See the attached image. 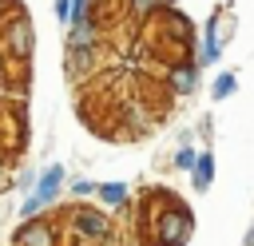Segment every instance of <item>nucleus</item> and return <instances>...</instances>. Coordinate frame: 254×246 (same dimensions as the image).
I'll return each instance as SVG.
<instances>
[{
  "mask_svg": "<svg viewBox=\"0 0 254 246\" xmlns=\"http://www.w3.org/2000/svg\"><path fill=\"white\" fill-rule=\"evenodd\" d=\"M159 226H163V246H183V238L190 230V218L183 210H171V214L159 218Z\"/></svg>",
  "mask_w": 254,
  "mask_h": 246,
  "instance_id": "1",
  "label": "nucleus"
},
{
  "mask_svg": "<svg viewBox=\"0 0 254 246\" xmlns=\"http://www.w3.org/2000/svg\"><path fill=\"white\" fill-rule=\"evenodd\" d=\"M60 183H64V167H52V171H44L36 198H40V202H52V198H56V190H60Z\"/></svg>",
  "mask_w": 254,
  "mask_h": 246,
  "instance_id": "2",
  "label": "nucleus"
},
{
  "mask_svg": "<svg viewBox=\"0 0 254 246\" xmlns=\"http://www.w3.org/2000/svg\"><path fill=\"white\" fill-rule=\"evenodd\" d=\"M75 226H79V234H87V238H103V234H107V222H103L99 214H87V210L75 214Z\"/></svg>",
  "mask_w": 254,
  "mask_h": 246,
  "instance_id": "3",
  "label": "nucleus"
},
{
  "mask_svg": "<svg viewBox=\"0 0 254 246\" xmlns=\"http://www.w3.org/2000/svg\"><path fill=\"white\" fill-rule=\"evenodd\" d=\"M8 48H12L16 56H28V24H24V20L12 24V32H8Z\"/></svg>",
  "mask_w": 254,
  "mask_h": 246,
  "instance_id": "4",
  "label": "nucleus"
},
{
  "mask_svg": "<svg viewBox=\"0 0 254 246\" xmlns=\"http://www.w3.org/2000/svg\"><path fill=\"white\" fill-rule=\"evenodd\" d=\"M214 175V159L210 155H194V186H206Z\"/></svg>",
  "mask_w": 254,
  "mask_h": 246,
  "instance_id": "5",
  "label": "nucleus"
},
{
  "mask_svg": "<svg viewBox=\"0 0 254 246\" xmlns=\"http://www.w3.org/2000/svg\"><path fill=\"white\" fill-rule=\"evenodd\" d=\"M20 242H24V246H52V230H48V226H32V230L20 234Z\"/></svg>",
  "mask_w": 254,
  "mask_h": 246,
  "instance_id": "6",
  "label": "nucleus"
},
{
  "mask_svg": "<svg viewBox=\"0 0 254 246\" xmlns=\"http://www.w3.org/2000/svg\"><path fill=\"white\" fill-rule=\"evenodd\" d=\"M99 194H103L107 206H119V202L127 198V186H123V183H107V186H99Z\"/></svg>",
  "mask_w": 254,
  "mask_h": 246,
  "instance_id": "7",
  "label": "nucleus"
},
{
  "mask_svg": "<svg viewBox=\"0 0 254 246\" xmlns=\"http://www.w3.org/2000/svg\"><path fill=\"white\" fill-rule=\"evenodd\" d=\"M194 87V67H175V91Z\"/></svg>",
  "mask_w": 254,
  "mask_h": 246,
  "instance_id": "8",
  "label": "nucleus"
},
{
  "mask_svg": "<svg viewBox=\"0 0 254 246\" xmlns=\"http://www.w3.org/2000/svg\"><path fill=\"white\" fill-rule=\"evenodd\" d=\"M234 91V75H218L214 79V99H222V95H230Z\"/></svg>",
  "mask_w": 254,
  "mask_h": 246,
  "instance_id": "9",
  "label": "nucleus"
},
{
  "mask_svg": "<svg viewBox=\"0 0 254 246\" xmlns=\"http://www.w3.org/2000/svg\"><path fill=\"white\" fill-rule=\"evenodd\" d=\"M175 167L190 171V167H194V151H187V147H183V151H179V159H175Z\"/></svg>",
  "mask_w": 254,
  "mask_h": 246,
  "instance_id": "10",
  "label": "nucleus"
},
{
  "mask_svg": "<svg viewBox=\"0 0 254 246\" xmlns=\"http://www.w3.org/2000/svg\"><path fill=\"white\" fill-rule=\"evenodd\" d=\"M67 12H71V0H56V16L67 20Z\"/></svg>",
  "mask_w": 254,
  "mask_h": 246,
  "instance_id": "11",
  "label": "nucleus"
},
{
  "mask_svg": "<svg viewBox=\"0 0 254 246\" xmlns=\"http://www.w3.org/2000/svg\"><path fill=\"white\" fill-rule=\"evenodd\" d=\"M151 4H155V0H135V8H151Z\"/></svg>",
  "mask_w": 254,
  "mask_h": 246,
  "instance_id": "12",
  "label": "nucleus"
}]
</instances>
